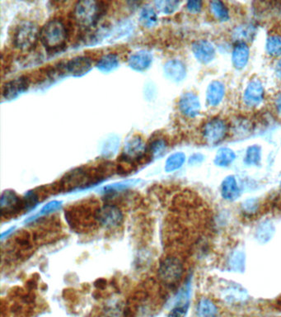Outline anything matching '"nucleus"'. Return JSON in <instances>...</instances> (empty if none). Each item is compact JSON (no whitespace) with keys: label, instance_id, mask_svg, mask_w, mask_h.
Here are the masks:
<instances>
[{"label":"nucleus","instance_id":"obj_1","mask_svg":"<svg viewBox=\"0 0 281 317\" xmlns=\"http://www.w3.org/2000/svg\"><path fill=\"white\" fill-rule=\"evenodd\" d=\"M67 28L61 20H50L40 32L42 44L50 50H56L63 47L67 40Z\"/></svg>","mask_w":281,"mask_h":317},{"label":"nucleus","instance_id":"obj_2","mask_svg":"<svg viewBox=\"0 0 281 317\" xmlns=\"http://www.w3.org/2000/svg\"><path fill=\"white\" fill-rule=\"evenodd\" d=\"M160 281L168 287H175L184 274V265L176 256L169 255L161 260L157 268Z\"/></svg>","mask_w":281,"mask_h":317},{"label":"nucleus","instance_id":"obj_3","mask_svg":"<svg viewBox=\"0 0 281 317\" xmlns=\"http://www.w3.org/2000/svg\"><path fill=\"white\" fill-rule=\"evenodd\" d=\"M101 3L97 1L85 0L76 3L74 9V17L78 25L83 28L94 27L102 15Z\"/></svg>","mask_w":281,"mask_h":317},{"label":"nucleus","instance_id":"obj_4","mask_svg":"<svg viewBox=\"0 0 281 317\" xmlns=\"http://www.w3.org/2000/svg\"><path fill=\"white\" fill-rule=\"evenodd\" d=\"M40 32L36 23L30 21L21 22L15 29L13 42L20 50H29L40 37Z\"/></svg>","mask_w":281,"mask_h":317},{"label":"nucleus","instance_id":"obj_5","mask_svg":"<svg viewBox=\"0 0 281 317\" xmlns=\"http://www.w3.org/2000/svg\"><path fill=\"white\" fill-rule=\"evenodd\" d=\"M97 226L107 230H114L122 226L124 214L116 205L105 204L99 206L96 213Z\"/></svg>","mask_w":281,"mask_h":317},{"label":"nucleus","instance_id":"obj_6","mask_svg":"<svg viewBox=\"0 0 281 317\" xmlns=\"http://www.w3.org/2000/svg\"><path fill=\"white\" fill-rule=\"evenodd\" d=\"M228 133L226 122L219 118L211 119L203 127V135L210 145H215L223 141Z\"/></svg>","mask_w":281,"mask_h":317},{"label":"nucleus","instance_id":"obj_7","mask_svg":"<svg viewBox=\"0 0 281 317\" xmlns=\"http://www.w3.org/2000/svg\"><path fill=\"white\" fill-rule=\"evenodd\" d=\"M146 151V146L143 139L135 135L125 144L122 150V160L127 163H134L142 159Z\"/></svg>","mask_w":281,"mask_h":317},{"label":"nucleus","instance_id":"obj_8","mask_svg":"<svg viewBox=\"0 0 281 317\" xmlns=\"http://www.w3.org/2000/svg\"><path fill=\"white\" fill-rule=\"evenodd\" d=\"M0 205L2 217L14 216L19 212H23L22 199H20L17 193L13 190H6L3 192L1 195Z\"/></svg>","mask_w":281,"mask_h":317},{"label":"nucleus","instance_id":"obj_9","mask_svg":"<svg viewBox=\"0 0 281 317\" xmlns=\"http://www.w3.org/2000/svg\"><path fill=\"white\" fill-rule=\"evenodd\" d=\"M181 113L187 117H196L201 112V103L198 97L193 93L183 94L178 102Z\"/></svg>","mask_w":281,"mask_h":317},{"label":"nucleus","instance_id":"obj_10","mask_svg":"<svg viewBox=\"0 0 281 317\" xmlns=\"http://www.w3.org/2000/svg\"><path fill=\"white\" fill-rule=\"evenodd\" d=\"M29 88L28 78H16L3 85V97L6 100H12L23 94Z\"/></svg>","mask_w":281,"mask_h":317},{"label":"nucleus","instance_id":"obj_11","mask_svg":"<svg viewBox=\"0 0 281 317\" xmlns=\"http://www.w3.org/2000/svg\"><path fill=\"white\" fill-rule=\"evenodd\" d=\"M264 97V88L259 80H252L248 83L243 95V101L250 108L256 107L262 102Z\"/></svg>","mask_w":281,"mask_h":317},{"label":"nucleus","instance_id":"obj_12","mask_svg":"<svg viewBox=\"0 0 281 317\" xmlns=\"http://www.w3.org/2000/svg\"><path fill=\"white\" fill-rule=\"evenodd\" d=\"M63 68L70 75L82 76L92 69L91 59L87 56H76L67 61Z\"/></svg>","mask_w":281,"mask_h":317},{"label":"nucleus","instance_id":"obj_13","mask_svg":"<svg viewBox=\"0 0 281 317\" xmlns=\"http://www.w3.org/2000/svg\"><path fill=\"white\" fill-rule=\"evenodd\" d=\"M192 50L196 58L202 63H210L215 58V47L210 42L205 40H199L194 42Z\"/></svg>","mask_w":281,"mask_h":317},{"label":"nucleus","instance_id":"obj_14","mask_svg":"<svg viewBox=\"0 0 281 317\" xmlns=\"http://www.w3.org/2000/svg\"><path fill=\"white\" fill-rule=\"evenodd\" d=\"M153 62V55L148 50H141L133 53L128 58L130 68L137 71L149 69Z\"/></svg>","mask_w":281,"mask_h":317},{"label":"nucleus","instance_id":"obj_15","mask_svg":"<svg viewBox=\"0 0 281 317\" xmlns=\"http://www.w3.org/2000/svg\"><path fill=\"white\" fill-rule=\"evenodd\" d=\"M166 76L174 82L182 81L187 75V68L184 63L179 60H171L164 66Z\"/></svg>","mask_w":281,"mask_h":317},{"label":"nucleus","instance_id":"obj_16","mask_svg":"<svg viewBox=\"0 0 281 317\" xmlns=\"http://www.w3.org/2000/svg\"><path fill=\"white\" fill-rule=\"evenodd\" d=\"M221 195L228 201H234L239 197L240 189L234 176L226 177L221 184Z\"/></svg>","mask_w":281,"mask_h":317},{"label":"nucleus","instance_id":"obj_17","mask_svg":"<svg viewBox=\"0 0 281 317\" xmlns=\"http://www.w3.org/2000/svg\"><path fill=\"white\" fill-rule=\"evenodd\" d=\"M225 94V88L219 81H213L207 89L206 99L208 103L215 107L220 103Z\"/></svg>","mask_w":281,"mask_h":317},{"label":"nucleus","instance_id":"obj_18","mask_svg":"<svg viewBox=\"0 0 281 317\" xmlns=\"http://www.w3.org/2000/svg\"><path fill=\"white\" fill-rule=\"evenodd\" d=\"M249 58V48L243 42H238L233 51V64L235 68L241 69L246 67Z\"/></svg>","mask_w":281,"mask_h":317},{"label":"nucleus","instance_id":"obj_19","mask_svg":"<svg viewBox=\"0 0 281 317\" xmlns=\"http://www.w3.org/2000/svg\"><path fill=\"white\" fill-rule=\"evenodd\" d=\"M196 313L198 317H218L219 311L212 300L208 298H202L197 305Z\"/></svg>","mask_w":281,"mask_h":317},{"label":"nucleus","instance_id":"obj_20","mask_svg":"<svg viewBox=\"0 0 281 317\" xmlns=\"http://www.w3.org/2000/svg\"><path fill=\"white\" fill-rule=\"evenodd\" d=\"M119 65L120 61L118 55L114 53H108L100 58L96 67L101 71L108 73L115 70L119 67Z\"/></svg>","mask_w":281,"mask_h":317},{"label":"nucleus","instance_id":"obj_21","mask_svg":"<svg viewBox=\"0 0 281 317\" xmlns=\"http://www.w3.org/2000/svg\"><path fill=\"white\" fill-rule=\"evenodd\" d=\"M140 21L144 28H153L157 22L156 11L151 6H144L140 14Z\"/></svg>","mask_w":281,"mask_h":317},{"label":"nucleus","instance_id":"obj_22","mask_svg":"<svg viewBox=\"0 0 281 317\" xmlns=\"http://www.w3.org/2000/svg\"><path fill=\"white\" fill-rule=\"evenodd\" d=\"M236 159V154L229 148H221L215 155V164L219 167H226L231 165Z\"/></svg>","mask_w":281,"mask_h":317},{"label":"nucleus","instance_id":"obj_23","mask_svg":"<svg viewBox=\"0 0 281 317\" xmlns=\"http://www.w3.org/2000/svg\"><path fill=\"white\" fill-rule=\"evenodd\" d=\"M186 161V155L182 152H176L171 154L166 160L165 170L168 173L179 169Z\"/></svg>","mask_w":281,"mask_h":317},{"label":"nucleus","instance_id":"obj_24","mask_svg":"<svg viewBox=\"0 0 281 317\" xmlns=\"http://www.w3.org/2000/svg\"><path fill=\"white\" fill-rule=\"evenodd\" d=\"M138 181L136 180H126L123 182L116 183L112 184H109L102 188V192L108 195H113L116 193H122L123 191L127 190L128 188L132 187Z\"/></svg>","mask_w":281,"mask_h":317},{"label":"nucleus","instance_id":"obj_25","mask_svg":"<svg viewBox=\"0 0 281 317\" xmlns=\"http://www.w3.org/2000/svg\"><path fill=\"white\" fill-rule=\"evenodd\" d=\"M61 207H62V201H56V200L49 201L45 205L44 207H42L37 215L31 217L28 220H26V222H28H28H32L33 221H36L37 218H40L41 216L50 215L51 213L58 212L59 210L61 209Z\"/></svg>","mask_w":281,"mask_h":317},{"label":"nucleus","instance_id":"obj_26","mask_svg":"<svg viewBox=\"0 0 281 317\" xmlns=\"http://www.w3.org/2000/svg\"><path fill=\"white\" fill-rule=\"evenodd\" d=\"M262 159V149L259 146H251L248 147L246 153L244 162L248 166H257L259 165Z\"/></svg>","mask_w":281,"mask_h":317},{"label":"nucleus","instance_id":"obj_27","mask_svg":"<svg viewBox=\"0 0 281 317\" xmlns=\"http://www.w3.org/2000/svg\"><path fill=\"white\" fill-rule=\"evenodd\" d=\"M273 234H274V227L272 224L268 221H265L263 223L260 224V226L256 230V239L259 240L260 242H267L272 237Z\"/></svg>","mask_w":281,"mask_h":317},{"label":"nucleus","instance_id":"obj_28","mask_svg":"<svg viewBox=\"0 0 281 317\" xmlns=\"http://www.w3.org/2000/svg\"><path fill=\"white\" fill-rule=\"evenodd\" d=\"M212 14L220 21H227L229 18V9L221 1H211L210 3Z\"/></svg>","mask_w":281,"mask_h":317},{"label":"nucleus","instance_id":"obj_29","mask_svg":"<svg viewBox=\"0 0 281 317\" xmlns=\"http://www.w3.org/2000/svg\"><path fill=\"white\" fill-rule=\"evenodd\" d=\"M179 3V1L175 0H159L155 1V9L162 14H172L177 9Z\"/></svg>","mask_w":281,"mask_h":317},{"label":"nucleus","instance_id":"obj_30","mask_svg":"<svg viewBox=\"0 0 281 317\" xmlns=\"http://www.w3.org/2000/svg\"><path fill=\"white\" fill-rule=\"evenodd\" d=\"M22 207L24 213H29L40 202L38 194L35 191H28L22 198Z\"/></svg>","mask_w":281,"mask_h":317},{"label":"nucleus","instance_id":"obj_31","mask_svg":"<svg viewBox=\"0 0 281 317\" xmlns=\"http://www.w3.org/2000/svg\"><path fill=\"white\" fill-rule=\"evenodd\" d=\"M254 34H255V28L253 26L247 25L242 26V27H238L236 28L234 31L235 38L237 39V41L239 42H243L245 43V41H248L253 38Z\"/></svg>","mask_w":281,"mask_h":317},{"label":"nucleus","instance_id":"obj_32","mask_svg":"<svg viewBox=\"0 0 281 317\" xmlns=\"http://www.w3.org/2000/svg\"><path fill=\"white\" fill-rule=\"evenodd\" d=\"M168 147L167 141L164 139H156L153 141L149 146V152L154 159L159 158L165 153Z\"/></svg>","mask_w":281,"mask_h":317},{"label":"nucleus","instance_id":"obj_33","mask_svg":"<svg viewBox=\"0 0 281 317\" xmlns=\"http://www.w3.org/2000/svg\"><path fill=\"white\" fill-rule=\"evenodd\" d=\"M267 52L272 56H280L281 55V37L278 36H271L266 42Z\"/></svg>","mask_w":281,"mask_h":317},{"label":"nucleus","instance_id":"obj_34","mask_svg":"<svg viewBox=\"0 0 281 317\" xmlns=\"http://www.w3.org/2000/svg\"><path fill=\"white\" fill-rule=\"evenodd\" d=\"M189 303L177 304L175 307L172 309L168 317H186L187 315Z\"/></svg>","mask_w":281,"mask_h":317},{"label":"nucleus","instance_id":"obj_35","mask_svg":"<svg viewBox=\"0 0 281 317\" xmlns=\"http://www.w3.org/2000/svg\"><path fill=\"white\" fill-rule=\"evenodd\" d=\"M122 313H123V309L122 305L115 301L109 305L106 309L107 317H122Z\"/></svg>","mask_w":281,"mask_h":317},{"label":"nucleus","instance_id":"obj_36","mask_svg":"<svg viewBox=\"0 0 281 317\" xmlns=\"http://www.w3.org/2000/svg\"><path fill=\"white\" fill-rule=\"evenodd\" d=\"M244 260H245V258L242 253H236L231 258L230 265L234 267V269H237L241 272L240 270H243L242 266L244 267Z\"/></svg>","mask_w":281,"mask_h":317},{"label":"nucleus","instance_id":"obj_37","mask_svg":"<svg viewBox=\"0 0 281 317\" xmlns=\"http://www.w3.org/2000/svg\"><path fill=\"white\" fill-rule=\"evenodd\" d=\"M187 9L192 14H197L202 9V2L199 0H190L187 3Z\"/></svg>","mask_w":281,"mask_h":317},{"label":"nucleus","instance_id":"obj_38","mask_svg":"<svg viewBox=\"0 0 281 317\" xmlns=\"http://www.w3.org/2000/svg\"><path fill=\"white\" fill-rule=\"evenodd\" d=\"M203 160H204L203 154H194L189 159V164L191 165V166H195V165H197V164L202 163Z\"/></svg>","mask_w":281,"mask_h":317},{"label":"nucleus","instance_id":"obj_39","mask_svg":"<svg viewBox=\"0 0 281 317\" xmlns=\"http://www.w3.org/2000/svg\"><path fill=\"white\" fill-rule=\"evenodd\" d=\"M14 230H15V227H11V228H9V230H7L3 233H2V234H1V240H3L5 238L9 237V234H11Z\"/></svg>","mask_w":281,"mask_h":317},{"label":"nucleus","instance_id":"obj_40","mask_svg":"<svg viewBox=\"0 0 281 317\" xmlns=\"http://www.w3.org/2000/svg\"><path fill=\"white\" fill-rule=\"evenodd\" d=\"M276 110L278 112L279 114L281 116V94L279 95L278 98L276 99Z\"/></svg>","mask_w":281,"mask_h":317},{"label":"nucleus","instance_id":"obj_41","mask_svg":"<svg viewBox=\"0 0 281 317\" xmlns=\"http://www.w3.org/2000/svg\"><path fill=\"white\" fill-rule=\"evenodd\" d=\"M276 75L281 80V59L278 61L276 67Z\"/></svg>","mask_w":281,"mask_h":317}]
</instances>
